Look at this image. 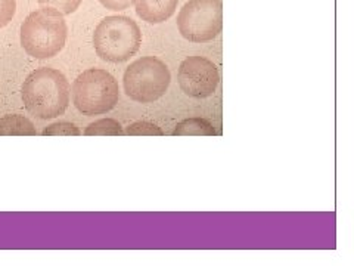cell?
<instances>
[{
  "instance_id": "obj_1",
  "label": "cell",
  "mask_w": 354,
  "mask_h": 266,
  "mask_svg": "<svg viewBox=\"0 0 354 266\" xmlns=\"http://www.w3.org/2000/svg\"><path fill=\"white\" fill-rule=\"evenodd\" d=\"M70 83L66 77L50 66L31 71L22 83V103L30 114L40 120L57 118L70 104Z\"/></svg>"
},
{
  "instance_id": "obj_2",
  "label": "cell",
  "mask_w": 354,
  "mask_h": 266,
  "mask_svg": "<svg viewBox=\"0 0 354 266\" xmlns=\"http://www.w3.org/2000/svg\"><path fill=\"white\" fill-rule=\"evenodd\" d=\"M68 27L64 15L41 8L31 12L21 26V46L36 60L57 57L64 49Z\"/></svg>"
},
{
  "instance_id": "obj_3",
  "label": "cell",
  "mask_w": 354,
  "mask_h": 266,
  "mask_svg": "<svg viewBox=\"0 0 354 266\" xmlns=\"http://www.w3.org/2000/svg\"><path fill=\"white\" fill-rule=\"evenodd\" d=\"M142 44V31L136 21L124 15L106 17L93 33L97 57L113 64L126 62L135 57Z\"/></svg>"
},
{
  "instance_id": "obj_4",
  "label": "cell",
  "mask_w": 354,
  "mask_h": 266,
  "mask_svg": "<svg viewBox=\"0 0 354 266\" xmlns=\"http://www.w3.org/2000/svg\"><path fill=\"white\" fill-rule=\"evenodd\" d=\"M118 99V82L106 70L87 69L73 83V104L84 116L106 114L115 108Z\"/></svg>"
},
{
  "instance_id": "obj_5",
  "label": "cell",
  "mask_w": 354,
  "mask_h": 266,
  "mask_svg": "<svg viewBox=\"0 0 354 266\" xmlns=\"http://www.w3.org/2000/svg\"><path fill=\"white\" fill-rule=\"evenodd\" d=\"M171 82L169 66L155 57L131 62L123 76L124 92L133 101L152 104L165 95Z\"/></svg>"
},
{
  "instance_id": "obj_6",
  "label": "cell",
  "mask_w": 354,
  "mask_h": 266,
  "mask_svg": "<svg viewBox=\"0 0 354 266\" xmlns=\"http://www.w3.org/2000/svg\"><path fill=\"white\" fill-rule=\"evenodd\" d=\"M177 28L182 37L192 43L214 40L223 28V2L189 0L177 15Z\"/></svg>"
},
{
  "instance_id": "obj_7",
  "label": "cell",
  "mask_w": 354,
  "mask_h": 266,
  "mask_svg": "<svg viewBox=\"0 0 354 266\" xmlns=\"http://www.w3.org/2000/svg\"><path fill=\"white\" fill-rule=\"evenodd\" d=\"M177 80L187 96L204 99L216 92L220 76L213 61L204 57H187L179 66Z\"/></svg>"
},
{
  "instance_id": "obj_8",
  "label": "cell",
  "mask_w": 354,
  "mask_h": 266,
  "mask_svg": "<svg viewBox=\"0 0 354 266\" xmlns=\"http://www.w3.org/2000/svg\"><path fill=\"white\" fill-rule=\"evenodd\" d=\"M138 17L148 24H161L173 17L179 0H131Z\"/></svg>"
},
{
  "instance_id": "obj_9",
  "label": "cell",
  "mask_w": 354,
  "mask_h": 266,
  "mask_svg": "<svg viewBox=\"0 0 354 266\" xmlns=\"http://www.w3.org/2000/svg\"><path fill=\"white\" fill-rule=\"evenodd\" d=\"M32 121L19 114H8L0 118V136H36Z\"/></svg>"
},
{
  "instance_id": "obj_10",
  "label": "cell",
  "mask_w": 354,
  "mask_h": 266,
  "mask_svg": "<svg viewBox=\"0 0 354 266\" xmlns=\"http://www.w3.org/2000/svg\"><path fill=\"white\" fill-rule=\"evenodd\" d=\"M214 126L207 118H185L173 130V136H216Z\"/></svg>"
},
{
  "instance_id": "obj_11",
  "label": "cell",
  "mask_w": 354,
  "mask_h": 266,
  "mask_svg": "<svg viewBox=\"0 0 354 266\" xmlns=\"http://www.w3.org/2000/svg\"><path fill=\"white\" fill-rule=\"evenodd\" d=\"M86 136H121L124 130L114 118H101L84 129Z\"/></svg>"
},
{
  "instance_id": "obj_12",
  "label": "cell",
  "mask_w": 354,
  "mask_h": 266,
  "mask_svg": "<svg viewBox=\"0 0 354 266\" xmlns=\"http://www.w3.org/2000/svg\"><path fill=\"white\" fill-rule=\"evenodd\" d=\"M124 135L127 136H162L164 132L151 121H136V123L130 125L126 130Z\"/></svg>"
},
{
  "instance_id": "obj_13",
  "label": "cell",
  "mask_w": 354,
  "mask_h": 266,
  "mask_svg": "<svg viewBox=\"0 0 354 266\" xmlns=\"http://www.w3.org/2000/svg\"><path fill=\"white\" fill-rule=\"evenodd\" d=\"M83 0H37L41 8L53 9L62 15H71L80 8Z\"/></svg>"
},
{
  "instance_id": "obj_14",
  "label": "cell",
  "mask_w": 354,
  "mask_h": 266,
  "mask_svg": "<svg viewBox=\"0 0 354 266\" xmlns=\"http://www.w3.org/2000/svg\"><path fill=\"white\" fill-rule=\"evenodd\" d=\"M43 136H80L82 132L70 121H58L41 132Z\"/></svg>"
},
{
  "instance_id": "obj_15",
  "label": "cell",
  "mask_w": 354,
  "mask_h": 266,
  "mask_svg": "<svg viewBox=\"0 0 354 266\" xmlns=\"http://www.w3.org/2000/svg\"><path fill=\"white\" fill-rule=\"evenodd\" d=\"M17 0H0V28L6 27L15 17Z\"/></svg>"
},
{
  "instance_id": "obj_16",
  "label": "cell",
  "mask_w": 354,
  "mask_h": 266,
  "mask_svg": "<svg viewBox=\"0 0 354 266\" xmlns=\"http://www.w3.org/2000/svg\"><path fill=\"white\" fill-rule=\"evenodd\" d=\"M99 3L109 10L118 12V10H124V9L130 8L131 0H99Z\"/></svg>"
}]
</instances>
